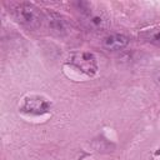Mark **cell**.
<instances>
[{
  "label": "cell",
  "mask_w": 160,
  "mask_h": 160,
  "mask_svg": "<svg viewBox=\"0 0 160 160\" xmlns=\"http://www.w3.org/2000/svg\"><path fill=\"white\" fill-rule=\"evenodd\" d=\"M76 10L80 21L90 31L100 32L105 31L110 26V19L108 18L106 12L91 2H78Z\"/></svg>",
  "instance_id": "1"
},
{
  "label": "cell",
  "mask_w": 160,
  "mask_h": 160,
  "mask_svg": "<svg viewBox=\"0 0 160 160\" xmlns=\"http://www.w3.org/2000/svg\"><path fill=\"white\" fill-rule=\"evenodd\" d=\"M10 12L16 22L29 30L39 29L45 21V15L41 10L30 2H16L10 8Z\"/></svg>",
  "instance_id": "2"
},
{
  "label": "cell",
  "mask_w": 160,
  "mask_h": 160,
  "mask_svg": "<svg viewBox=\"0 0 160 160\" xmlns=\"http://www.w3.org/2000/svg\"><path fill=\"white\" fill-rule=\"evenodd\" d=\"M68 62L89 76H92L98 71L96 58L92 52H89V51H78L71 54Z\"/></svg>",
  "instance_id": "3"
},
{
  "label": "cell",
  "mask_w": 160,
  "mask_h": 160,
  "mask_svg": "<svg viewBox=\"0 0 160 160\" xmlns=\"http://www.w3.org/2000/svg\"><path fill=\"white\" fill-rule=\"evenodd\" d=\"M51 104L48 99L39 96V95H32V96H28L24 99L20 110L21 112L26 114V115H32V116H41L45 115L50 111Z\"/></svg>",
  "instance_id": "4"
},
{
  "label": "cell",
  "mask_w": 160,
  "mask_h": 160,
  "mask_svg": "<svg viewBox=\"0 0 160 160\" xmlns=\"http://www.w3.org/2000/svg\"><path fill=\"white\" fill-rule=\"evenodd\" d=\"M45 20L48 21V24L50 26V30L52 32H55L56 35L62 36V35L69 34L70 25H69V22L66 21V19L62 15L50 11V12H48L45 15Z\"/></svg>",
  "instance_id": "5"
},
{
  "label": "cell",
  "mask_w": 160,
  "mask_h": 160,
  "mask_svg": "<svg viewBox=\"0 0 160 160\" xmlns=\"http://www.w3.org/2000/svg\"><path fill=\"white\" fill-rule=\"evenodd\" d=\"M129 44V38L122 34H110L102 39V46L108 51H120Z\"/></svg>",
  "instance_id": "6"
},
{
  "label": "cell",
  "mask_w": 160,
  "mask_h": 160,
  "mask_svg": "<svg viewBox=\"0 0 160 160\" xmlns=\"http://www.w3.org/2000/svg\"><path fill=\"white\" fill-rule=\"evenodd\" d=\"M139 38L148 44L160 46V26H154V28L142 30L139 34Z\"/></svg>",
  "instance_id": "7"
},
{
  "label": "cell",
  "mask_w": 160,
  "mask_h": 160,
  "mask_svg": "<svg viewBox=\"0 0 160 160\" xmlns=\"http://www.w3.org/2000/svg\"><path fill=\"white\" fill-rule=\"evenodd\" d=\"M155 82L160 86V70H159V71H156V74H155Z\"/></svg>",
  "instance_id": "8"
},
{
  "label": "cell",
  "mask_w": 160,
  "mask_h": 160,
  "mask_svg": "<svg viewBox=\"0 0 160 160\" xmlns=\"http://www.w3.org/2000/svg\"><path fill=\"white\" fill-rule=\"evenodd\" d=\"M156 154H158V155H159V154H160V149H159V151H158V152H156Z\"/></svg>",
  "instance_id": "9"
}]
</instances>
